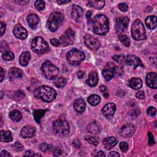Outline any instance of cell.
Returning a JSON list of instances; mask_svg holds the SVG:
<instances>
[{
	"instance_id": "cell-1",
	"label": "cell",
	"mask_w": 157,
	"mask_h": 157,
	"mask_svg": "<svg viewBox=\"0 0 157 157\" xmlns=\"http://www.w3.org/2000/svg\"><path fill=\"white\" fill-rule=\"evenodd\" d=\"M93 31L98 35H105L109 30L108 18L103 14L96 15L91 20Z\"/></svg>"
},
{
	"instance_id": "cell-2",
	"label": "cell",
	"mask_w": 157,
	"mask_h": 157,
	"mask_svg": "<svg viewBox=\"0 0 157 157\" xmlns=\"http://www.w3.org/2000/svg\"><path fill=\"white\" fill-rule=\"evenodd\" d=\"M56 91L48 86H41L37 88L34 91V96L37 99H41L46 102L53 101L57 97Z\"/></svg>"
},
{
	"instance_id": "cell-3",
	"label": "cell",
	"mask_w": 157,
	"mask_h": 157,
	"mask_svg": "<svg viewBox=\"0 0 157 157\" xmlns=\"http://www.w3.org/2000/svg\"><path fill=\"white\" fill-rule=\"evenodd\" d=\"M53 131L57 136L61 137H66L70 133V125L65 120H58L53 124Z\"/></svg>"
},
{
	"instance_id": "cell-4",
	"label": "cell",
	"mask_w": 157,
	"mask_h": 157,
	"mask_svg": "<svg viewBox=\"0 0 157 157\" xmlns=\"http://www.w3.org/2000/svg\"><path fill=\"white\" fill-rule=\"evenodd\" d=\"M131 34L133 38L136 41L145 40L147 38L145 27L139 19L134 22L131 28Z\"/></svg>"
},
{
	"instance_id": "cell-5",
	"label": "cell",
	"mask_w": 157,
	"mask_h": 157,
	"mask_svg": "<svg viewBox=\"0 0 157 157\" xmlns=\"http://www.w3.org/2000/svg\"><path fill=\"white\" fill-rule=\"evenodd\" d=\"M41 71L43 76L48 80L55 79L59 73V69L48 60L43 63Z\"/></svg>"
},
{
	"instance_id": "cell-6",
	"label": "cell",
	"mask_w": 157,
	"mask_h": 157,
	"mask_svg": "<svg viewBox=\"0 0 157 157\" xmlns=\"http://www.w3.org/2000/svg\"><path fill=\"white\" fill-rule=\"evenodd\" d=\"M64 20V17L62 13L58 12H52L47 22L48 28L52 32L56 31Z\"/></svg>"
},
{
	"instance_id": "cell-7",
	"label": "cell",
	"mask_w": 157,
	"mask_h": 157,
	"mask_svg": "<svg viewBox=\"0 0 157 157\" xmlns=\"http://www.w3.org/2000/svg\"><path fill=\"white\" fill-rule=\"evenodd\" d=\"M85 56L84 52L79 49L74 48L68 52L66 55L67 61L72 66L80 65L85 59Z\"/></svg>"
},
{
	"instance_id": "cell-8",
	"label": "cell",
	"mask_w": 157,
	"mask_h": 157,
	"mask_svg": "<svg viewBox=\"0 0 157 157\" xmlns=\"http://www.w3.org/2000/svg\"><path fill=\"white\" fill-rule=\"evenodd\" d=\"M31 47L36 53L38 54L45 53L49 48L47 43L41 37H36L33 39Z\"/></svg>"
},
{
	"instance_id": "cell-9",
	"label": "cell",
	"mask_w": 157,
	"mask_h": 157,
	"mask_svg": "<svg viewBox=\"0 0 157 157\" xmlns=\"http://www.w3.org/2000/svg\"><path fill=\"white\" fill-rule=\"evenodd\" d=\"M129 23H130V20L127 17H120L116 19V30L119 36L121 34H124L123 33H125L127 30Z\"/></svg>"
},
{
	"instance_id": "cell-10",
	"label": "cell",
	"mask_w": 157,
	"mask_h": 157,
	"mask_svg": "<svg viewBox=\"0 0 157 157\" xmlns=\"http://www.w3.org/2000/svg\"><path fill=\"white\" fill-rule=\"evenodd\" d=\"M75 39V32L71 29L68 28L60 37V44L63 47L73 44Z\"/></svg>"
},
{
	"instance_id": "cell-11",
	"label": "cell",
	"mask_w": 157,
	"mask_h": 157,
	"mask_svg": "<svg viewBox=\"0 0 157 157\" xmlns=\"http://www.w3.org/2000/svg\"><path fill=\"white\" fill-rule=\"evenodd\" d=\"M84 41L87 47L93 51L97 50L100 47V42L99 40L90 34H86L85 36Z\"/></svg>"
},
{
	"instance_id": "cell-12",
	"label": "cell",
	"mask_w": 157,
	"mask_h": 157,
	"mask_svg": "<svg viewBox=\"0 0 157 157\" xmlns=\"http://www.w3.org/2000/svg\"><path fill=\"white\" fill-rule=\"evenodd\" d=\"M116 111V105L113 102H109L102 109L103 116L107 119L112 118Z\"/></svg>"
},
{
	"instance_id": "cell-13",
	"label": "cell",
	"mask_w": 157,
	"mask_h": 157,
	"mask_svg": "<svg viewBox=\"0 0 157 157\" xmlns=\"http://www.w3.org/2000/svg\"><path fill=\"white\" fill-rule=\"evenodd\" d=\"M116 71V66L112 63H108L106 65V68L102 72V76L106 81L110 80L114 76Z\"/></svg>"
},
{
	"instance_id": "cell-14",
	"label": "cell",
	"mask_w": 157,
	"mask_h": 157,
	"mask_svg": "<svg viewBox=\"0 0 157 157\" xmlns=\"http://www.w3.org/2000/svg\"><path fill=\"white\" fill-rule=\"evenodd\" d=\"M134 132H135L134 126L132 124L128 123V124L124 125L121 128L120 133L122 137L125 138H127L133 136Z\"/></svg>"
},
{
	"instance_id": "cell-15",
	"label": "cell",
	"mask_w": 157,
	"mask_h": 157,
	"mask_svg": "<svg viewBox=\"0 0 157 157\" xmlns=\"http://www.w3.org/2000/svg\"><path fill=\"white\" fill-rule=\"evenodd\" d=\"M126 63L131 66H133L134 68H136L139 66H142V63L139 58L135 55H129L125 58Z\"/></svg>"
},
{
	"instance_id": "cell-16",
	"label": "cell",
	"mask_w": 157,
	"mask_h": 157,
	"mask_svg": "<svg viewBox=\"0 0 157 157\" xmlns=\"http://www.w3.org/2000/svg\"><path fill=\"white\" fill-rule=\"evenodd\" d=\"M84 11L77 5H74L71 9V17L77 22H80L83 17Z\"/></svg>"
},
{
	"instance_id": "cell-17",
	"label": "cell",
	"mask_w": 157,
	"mask_h": 157,
	"mask_svg": "<svg viewBox=\"0 0 157 157\" xmlns=\"http://www.w3.org/2000/svg\"><path fill=\"white\" fill-rule=\"evenodd\" d=\"M14 34L20 39H25L28 36L27 30L20 24H17L15 26L13 30Z\"/></svg>"
},
{
	"instance_id": "cell-18",
	"label": "cell",
	"mask_w": 157,
	"mask_h": 157,
	"mask_svg": "<svg viewBox=\"0 0 157 157\" xmlns=\"http://www.w3.org/2000/svg\"><path fill=\"white\" fill-rule=\"evenodd\" d=\"M157 75L155 73H148L145 79L146 84L147 85L153 88V89H156L157 88Z\"/></svg>"
},
{
	"instance_id": "cell-19",
	"label": "cell",
	"mask_w": 157,
	"mask_h": 157,
	"mask_svg": "<svg viewBox=\"0 0 157 157\" xmlns=\"http://www.w3.org/2000/svg\"><path fill=\"white\" fill-rule=\"evenodd\" d=\"M35 133V129L30 125L25 126L21 130V136L23 138H31Z\"/></svg>"
},
{
	"instance_id": "cell-20",
	"label": "cell",
	"mask_w": 157,
	"mask_h": 157,
	"mask_svg": "<svg viewBox=\"0 0 157 157\" xmlns=\"http://www.w3.org/2000/svg\"><path fill=\"white\" fill-rule=\"evenodd\" d=\"M103 145L106 150H111L118 143L117 139L114 137H108L103 140Z\"/></svg>"
},
{
	"instance_id": "cell-21",
	"label": "cell",
	"mask_w": 157,
	"mask_h": 157,
	"mask_svg": "<svg viewBox=\"0 0 157 157\" xmlns=\"http://www.w3.org/2000/svg\"><path fill=\"white\" fill-rule=\"evenodd\" d=\"M86 108L85 101L82 98H79L75 100L74 102V108L78 113H82Z\"/></svg>"
},
{
	"instance_id": "cell-22",
	"label": "cell",
	"mask_w": 157,
	"mask_h": 157,
	"mask_svg": "<svg viewBox=\"0 0 157 157\" xmlns=\"http://www.w3.org/2000/svg\"><path fill=\"white\" fill-rule=\"evenodd\" d=\"M87 130L92 134H98L101 132V127L99 123L93 122L88 125Z\"/></svg>"
},
{
	"instance_id": "cell-23",
	"label": "cell",
	"mask_w": 157,
	"mask_h": 157,
	"mask_svg": "<svg viewBox=\"0 0 157 157\" xmlns=\"http://www.w3.org/2000/svg\"><path fill=\"white\" fill-rule=\"evenodd\" d=\"M98 83V76L96 71H91L87 80V84L91 87H95Z\"/></svg>"
},
{
	"instance_id": "cell-24",
	"label": "cell",
	"mask_w": 157,
	"mask_h": 157,
	"mask_svg": "<svg viewBox=\"0 0 157 157\" xmlns=\"http://www.w3.org/2000/svg\"><path fill=\"white\" fill-rule=\"evenodd\" d=\"M128 85L131 88L137 90L142 87V80L140 78L133 77L130 80Z\"/></svg>"
},
{
	"instance_id": "cell-25",
	"label": "cell",
	"mask_w": 157,
	"mask_h": 157,
	"mask_svg": "<svg viewBox=\"0 0 157 157\" xmlns=\"http://www.w3.org/2000/svg\"><path fill=\"white\" fill-rule=\"evenodd\" d=\"M39 22V17L35 14H31L27 17V22L31 28H35Z\"/></svg>"
},
{
	"instance_id": "cell-26",
	"label": "cell",
	"mask_w": 157,
	"mask_h": 157,
	"mask_svg": "<svg viewBox=\"0 0 157 157\" xmlns=\"http://www.w3.org/2000/svg\"><path fill=\"white\" fill-rule=\"evenodd\" d=\"M145 25L148 28L153 30L157 25V18L156 16H150L145 19Z\"/></svg>"
},
{
	"instance_id": "cell-27",
	"label": "cell",
	"mask_w": 157,
	"mask_h": 157,
	"mask_svg": "<svg viewBox=\"0 0 157 157\" xmlns=\"http://www.w3.org/2000/svg\"><path fill=\"white\" fill-rule=\"evenodd\" d=\"M30 59H31V55L30 52L28 51L23 52L20 55V59H19V62L20 65L22 66H27L30 62Z\"/></svg>"
},
{
	"instance_id": "cell-28",
	"label": "cell",
	"mask_w": 157,
	"mask_h": 157,
	"mask_svg": "<svg viewBox=\"0 0 157 157\" xmlns=\"http://www.w3.org/2000/svg\"><path fill=\"white\" fill-rule=\"evenodd\" d=\"M0 139L2 142H9L12 141V136L9 131L2 130L0 133Z\"/></svg>"
},
{
	"instance_id": "cell-29",
	"label": "cell",
	"mask_w": 157,
	"mask_h": 157,
	"mask_svg": "<svg viewBox=\"0 0 157 157\" xmlns=\"http://www.w3.org/2000/svg\"><path fill=\"white\" fill-rule=\"evenodd\" d=\"M105 5V1H90L88 3V6L97 9H102Z\"/></svg>"
},
{
	"instance_id": "cell-30",
	"label": "cell",
	"mask_w": 157,
	"mask_h": 157,
	"mask_svg": "<svg viewBox=\"0 0 157 157\" xmlns=\"http://www.w3.org/2000/svg\"><path fill=\"white\" fill-rule=\"evenodd\" d=\"M9 73L12 78H20L23 76V71L17 68H11Z\"/></svg>"
},
{
	"instance_id": "cell-31",
	"label": "cell",
	"mask_w": 157,
	"mask_h": 157,
	"mask_svg": "<svg viewBox=\"0 0 157 157\" xmlns=\"http://www.w3.org/2000/svg\"><path fill=\"white\" fill-rule=\"evenodd\" d=\"M101 98L97 95H91L88 98V102L90 105L93 106H96L100 102Z\"/></svg>"
},
{
	"instance_id": "cell-32",
	"label": "cell",
	"mask_w": 157,
	"mask_h": 157,
	"mask_svg": "<svg viewBox=\"0 0 157 157\" xmlns=\"http://www.w3.org/2000/svg\"><path fill=\"white\" fill-rule=\"evenodd\" d=\"M45 112H46V110H44V109L35 110L34 111V113H33L34 118L35 121L37 123H39L41 122V120L44 116Z\"/></svg>"
},
{
	"instance_id": "cell-33",
	"label": "cell",
	"mask_w": 157,
	"mask_h": 157,
	"mask_svg": "<svg viewBox=\"0 0 157 157\" xmlns=\"http://www.w3.org/2000/svg\"><path fill=\"white\" fill-rule=\"evenodd\" d=\"M9 117L14 122H20L22 119L21 113L17 110H14L9 114Z\"/></svg>"
},
{
	"instance_id": "cell-34",
	"label": "cell",
	"mask_w": 157,
	"mask_h": 157,
	"mask_svg": "<svg viewBox=\"0 0 157 157\" xmlns=\"http://www.w3.org/2000/svg\"><path fill=\"white\" fill-rule=\"evenodd\" d=\"M66 83H67L66 79L63 77H59L54 80L55 85L59 88H63L66 85Z\"/></svg>"
},
{
	"instance_id": "cell-35",
	"label": "cell",
	"mask_w": 157,
	"mask_h": 157,
	"mask_svg": "<svg viewBox=\"0 0 157 157\" xmlns=\"http://www.w3.org/2000/svg\"><path fill=\"white\" fill-rule=\"evenodd\" d=\"M2 57L5 61H12L14 59L15 56L12 52L8 50L4 52L2 55Z\"/></svg>"
},
{
	"instance_id": "cell-36",
	"label": "cell",
	"mask_w": 157,
	"mask_h": 157,
	"mask_svg": "<svg viewBox=\"0 0 157 157\" xmlns=\"http://www.w3.org/2000/svg\"><path fill=\"white\" fill-rule=\"evenodd\" d=\"M119 40L120 41V42L125 47H129L130 45V40L127 35H125V34L119 35Z\"/></svg>"
},
{
	"instance_id": "cell-37",
	"label": "cell",
	"mask_w": 157,
	"mask_h": 157,
	"mask_svg": "<svg viewBox=\"0 0 157 157\" xmlns=\"http://www.w3.org/2000/svg\"><path fill=\"white\" fill-rule=\"evenodd\" d=\"M85 139L89 144H91L93 145H95V146H96L98 144V143H99V140L97 138H96L95 137H93V136H87L85 137Z\"/></svg>"
},
{
	"instance_id": "cell-38",
	"label": "cell",
	"mask_w": 157,
	"mask_h": 157,
	"mask_svg": "<svg viewBox=\"0 0 157 157\" xmlns=\"http://www.w3.org/2000/svg\"><path fill=\"white\" fill-rule=\"evenodd\" d=\"M45 2L42 0H38L34 3V6L38 11H42L45 8Z\"/></svg>"
},
{
	"instance_id": "cell-39",
	"label": "cell",
	"mask_w": 157,
	"mask_h": 157,
	"mask_svg": "<svg viewBox=\"0 0 157 157\" xmlns=\"http://www.w3.org/2000/svg\"><path fill=\"white\" fill-rule=\"evenodd\" d=\"M112 59L116 62H117L119 63H120V64H122V63H123L125 62V55H123V54L115 55L112 57Z\"/></svg>"
},
{
	"instance_id": "cell-40",
	"label": "cell",
	"mask_w": 157,
	"mask_h": 157,
	"mask_svg": "<svg viewBox=\"0 0 157 157\" xmlns=\"http://www.w3.org/2000/svg\"><path fill=\"white\" fill-rule=\"evenodd\" d=\"M25 97V93L22 90H19L14 95V99L17 101L22 99Z\"/></svg>"
},
{
	"instance_id": "cell-41",
	"label": "cell",
	"mask_w": 157,
	"mask_h": 157,
	"mask_svg": "<svg viewBox=\"0 0 157 157\" xmlns=\"http://www.w3.org/2000/svg\"><path fill=\"white\" fill-rule=\"evenodd\" d=\"M12 148L16 152H20L23 149V147L19 142H16L12 145Z\"/></svg>"
},
{
	"instance_id": "cell-42",
	"label": "cell",
	"mask_w": 157,
	"mask_h": 157,
	"mask_svg": "<svg viewBox=\"0 0 157 157\" xmlns=\"http://www.w3.org/2000/svg\"><path fill=\"white\" fill-rule=\"evenodd\" d=\"M39 148L41 151L44 152H47V151L50 150V146L46 143H42L39 145Z\"/></svg>"
},
{
	"instance_id": "cell-43",
	"label": "cell",
	"mask_w": 157,
	"mask_h": 157,
	"mask_svg": "<svg viewBox=\"0 0 157 157\" xmlns=\"http://www.w3.org/2000/svg\"><path fill=\"white\" fill-rule=\"evenodd\" d=\"M156 109L154 108V107H149L147 110V113L148 116H151V117H153L156 115Z\"/></svg>"
},
{
	"instance_id": "cell-44",
	"label": "cell",
	"mask_w": 157,
	"mask_h": 157,
	"mask_svg": "<svg viewBox=\"0 0 157 157\" xmlns=\"http://www.w3.org/2000/svg\"><path fill=\"white\" fill-rule=\"evenodd\" d=\"M120 148L123 152H126L128 149V144L126 142H122L120 143Z\"/></svg>"
},
{
	"instance_id": "cell-45",
	"label": "cell",
	"mask_w": 157,
	"mask_h": 157,
	"mask_svg": "<svg viewBox=\"0 0 157 157\" xmlns=\"http://www.w3.org/2000/svg\"><path fill=\"white\" fill-rule=\"evenodd\" d=\"M119 8L122 12H127L128 9V6L125 3H122L119 5Z\"/></svg>"
},
{
	"instance_id": "cell-46",
	"label": "cell",
	"mask_w": 157,
	"mask_h": 157,
	"mask_svg": "<svg viewBox=\"0 0 157 157\" xmlns=\"http://www.w3.org/2000/svg\"><path fill=\"white\" fill-rule=\"evenodd\" d=\"M9 50V46H8V44L3 41L1 43V51L2 52H5L6 51H8Z\"/></svg>"
},
{
	"instance_id": "cell-47",
	"label": "cell",
	"mask_w": 157,
	"mask_h": 157,
	"mask_svg": "<svg viewBox=\"0 0 157 157\" xmlns=\"http://www.w3.org/2000/svg\"><path fill=\"white\" fill-rule=\"evenodd\" d=\"M50 44L55 47H58L60 45V41L56 38H52L50 39Z\"/></svg>"
},
{
	"instance_id": "cell-48",
	"label": "cell",
	"mask_w": 157,
	"mask_h": 157,
	"mask_svg": "<svg viewBox=\"0 0 157 157\" xmlns=\"http://www.w3.org/2000/svg\"><path fill=\"white\" fill-rule=\"evenodd\" d=\"M148 137H149L148 144H149V145H153L155 144V139H154L153 136V134L150 132H148Z\"/></svg>"
},
{
	"instance_id": "cell-49",
	"label": "cell",
	"mask_w": 157,
	"mask_h": 157,
	"mask_svg": "<svg viewBox=\"0 0 157 157\" xmlns=\"http://www.w3.org/2000/svg\"><path fill=\"white\" fill-rule=\"evenodd\" d=\"M0 27H1V29H0V31H1V36H2L6 30V24L4 22H1V23H0Z\"/></svg>"
},
{
	"instance_id": "cell-50",
	"label": "cell",
	"mask_w": 157,
	"mask_h": 157,
	"mask_svg": "<svg viewBox=\"0 0 157 157\" xmlns=\"http://www.w3.org/2000/svg\"><path fill=\"white\" fill-rule=\"evenodd\" d=\"M136 96L140 99H143L145 98V94L142 91H139L136 93Z\"/></svg>"
},
{
	"instance_id": "cell-51",
	"label": "cell",
	"mask_w": 157,
	"mask_h": 157,
	"mask_svg": "<svg viewBox=\"0 0 157 157\" xmlns=\"http://www.w3.org/2000/svg\"><path fill=\"white\" fill-rule=\"evenodd\" d=\"M53 152H54V153H53V155H54V156H60V155L62 154V150H61L60 148H58L54 149V150Z\"/></svg>"
},
{
	"instance_id": "cell-52",
	"label": "cell",
	"mask_w": 157,
	"mask_h": 157,
	"mask_svg": "<svg viewBox=\"0 0 157 157\" xmlns=\"http://www.w3.org/2000/svg\"><path fill=\"white\" fill-rule=\"evenodd\" d=\"M0 156H1L2 157H9V156H11V155L8 152L4 150L2 152Z\"/></svg>"
},
{
	"instance_id": "cell-53",
	"label": "cell",
	"mask_w": 157,
	"mask_h": 157,
	"mask_svg": "<svg viewBox=\"0 0 157 157\" xmlns=\"http://www.w3.org/2000/svg\"><path fill=\"white\" fill-rule=\"evenodd\" d=\"M24 156H35V154L31 150H27L25 154L24 155Z\"/></svg>"
},
{
	"instance_id": "cell-54",
	"label": "cell",
	"mask_w": 157,
	"mask_h": 157,
	"mask_svg": "<svg viewBox=\"0 0 157 157\" xmlns=\"http://www.w3.org/2000/svg\"><path fill=\"white\" fill-rule=\"evenodd\" d=\"M109 156H120V154L117 152H111L108 155Z\"/></svg>"
},
{
	"instance_id": "cell-55",
	"label": "cell",
	"mask_w": 157,
	"mask_h": 157,
	"mask_svg": "<svg viewBox=\"0 0 157 157\" xmlns=\"http://www.w3.org/2000/svg\"><path fill=\"white\" fill-rule=\"evenodd\" d=\"M73 145L74 147H76V148H79L80 146V142L78 140H74L73 141Z\"/></svg>"
},
{
	"instance_id": "cell-56",
	"label": "cell",
	"mask_w": 157,
	"mask_h": 157,
	"mask_svg": "<svg viewBox=\"0 0 157 157\" xmlns=\"http://www.w3.org/2000/svg\"><path fill=\"white\" fill-rule=\"evenodd\" d=\"M99 89H100V90H101V92H102L103 93H106V91H107V87H106V86H104V85H101L100 87H99Z\"/></svg>"
},
{
	"instance_id": "cell-57",
	"label": "cell",
	"mask_w": 157,
	"mask_h": 157,
	"mask_svg": "<svg viewBox=\"0 0 157 157\" xmlns=\"http://www.w3.org/2000/svg\"><path fill=\"white\" fill-rule=\"evenodd\" d=\"M93 12L91 11H88L86 14V17L88 20H91V17L92 16Z\"/></svg>"
},
{
	"instance_id": "cell-58",
	"label": "cell",
	"mask_w": 157,
	"mask_h": 157,
	"mask_svg": "<svg viewBox=\"0 0 157 157\" xmlns=\"http://www.w3.org/2000/svg\"><path fill=\"white\" fill-rule=\"evenodd\" d=\"M84 71H79L78 73H77V77L79 78V79H82L84 76Z\"/></svg>"
},
{
	"instance_id": "cell-59",
	"label": "cell",
	"mask_w": 157,
	"mask_h": 157,
	"mask_svg": "<svg viewBox=\"0 0 157 157\" xmlns=\"http://www.w3.org/2000/svg\"><path fill=\"white\" fill-rule=\"evenodd\" d=\"M28 1H16V3H18L20 5H25L27 3H28Z\"/></svg>"
},
{
	"instance_id": "cell-60",
	"label": "cell",
	"mask_w": 157,
	"mask_h": 157,
	"mask_svg": "<svg viewBox=\"0 0 157 157\" xmlns=\"http://www.w3.org/2000/svg\"><path fill=\"white\" fill-rule=\"evenodd\" d=\"M4 78H5V72L3 68H1V82H3Z\"/></svg>"
},
{
	"instance_id": "cell-61",
	"label": "cell",
	"mask_w": 157,
	"mask_h": 157,
	"mask_svg": "<svg viewBox=\"0 0 157 157\" xmlns=\"http://www.w3.org/2000/svg\"><path fill=\"white\" fill-rule=\"evenodd\" d=\"M57 3L60 5H63V4H66V3H68L70 2H71V1H57Z\"/></svg>"
},
{
	"instance_id": "cell-62",
	"label": "cell",
	"mask_w": 157,
	"mask_h": 157,
	"mask_svg": "<svg viewBox=\"0 0 157 157\" xmlns=\"http://www.w3.org/2000/svg\"><path fill=\"white\" fill-rule=\"evenodd\" d=\"M96 156H105L106 155L102 151H99V152H98Z\"/></svg>"
},
{
	"instance_id": "cell-63",
	"label": "cell",
	"mask_w": 157,
	"mask_h": 157,
	"mask_svg": "<svg viewBox=\"0 0 157 157\" xmlns=\"http://www.w3.org/2000/svg\"><path fill=\"white\" fill-rule=\"evenodd\" d=\"M104 97L105 98H108V97H109V94L106 92V93H104Z\"/></svg>"
},
{
	"instance_id": "cell-64",
	"label": "cell",
	"mask_w": 157,
	"mask_h": 157,
	"mask_svg": "<svg viewBox=\"0 0 157 157\" xmlns=\"http://www.w3.org/2000/svg\"><path fill=\"white\" fill-rule=\"evenodd\" d=\"M1 94H2V96H1V98H3V92H1Z\"/></svg>"
}]
</instances>
